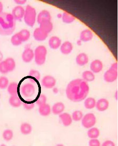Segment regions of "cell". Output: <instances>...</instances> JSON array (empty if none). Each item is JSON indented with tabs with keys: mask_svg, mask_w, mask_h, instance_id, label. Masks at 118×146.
<instances>
[{
	"mask_svg": "<svg viewBox=\"0 0 118 146\" xmlns=\"http://www.w3.org/2000/svg\"><path fill=\"white\" fill-rule=\"evenodd\" d=\"M90 87L87 82L82 79H75L68 84L66 89V96L74 102L85 100L88 95Z\"/></svg>",
	"mask_w": 118,
	"mask_h": 146,
	"instance_id": "1",
	"label": "cell"
},
{
	"mask_svg": "<svg viewBox=\"0 0 118 146\" xmlns=\"http://www.w3.org/2000/svg\"><path fill=\"white\" fill-rule=\"evenodd\" d=\"M15 29V20L11 13H3L0 14V35H10Z\"/></svg>",
	"mask_w": 118,
	"mask_h": 146,
	"instance_id": "2",
	"label": "cell"
},
{
	"mask_svg": "<svg viewBox=\"0 0 118 146\" xmlns=\"http://www.w3.org/2000/svg\"><path fill=\"white\" fill-rule=\"evenodd\" d=\"M23 19L27 25L29 27H34L37 19L36 11L34 7L30 5L26 6Z\"/></svg>",
	"mask_w": 118,
	"mask_h": 146,
	"instance_id": "3",
	"label": "cell"
},
{
	"mask_svg": "<svg viewBox=\"0 0 118 146\" xmlns=\"http://www.w3.org/2000/svg\"><path fill=\"white\" fill-rule=\"evenodd\" d=\"M34 60L38 66H42L45 63L46 59L47 50L45 46L40 45L35 48L34 52Z\"/></svg>",
	"mask_w": 118,
	"mask_h": 146,
	"instance_id": "4",
	"label": "cell"
},
{
	"mask_svg": "<svg viewBox=\"0 0 118 146\" xmlns=\"http://www.w3.org/2000/svg\"><path fill=\"white\" fill-rule=\"evenodd\" d=\"M96 123V117L93 113H88L83 116L82 119V124L85 129L93 127Z\"/></svg>",
	"mask_w": 118,
	"mask_h": 146,
	"instance_id": "5",
	"label": "cell"
},
{
	"mask_svg": "<svg viewBox=\"0 0 118 146\" xmlns=\"http://www.w3.org/2000/svg\"><path fill=\"white\" fill-rule=\"evenodd\" d=\"M104 79L107 83H113L118 78V69L111 68L104 73Z\"/></svg>",
	"mask_w": 118,
	"mask_h": 146,
	"instance_id": "6",
	"label": "cell"
},
{
	"mask_svg": "<svg viewBox=\"0 0 118 146\" xmlns=\"http://www.w3.org/2000/svg\"><path fill=\"white\" fill-rule=\"evenodd\" d=\"M21 94L24 97L26 98L32 97L35 92V86L31 83H27L21 87Z\"/></svg>",
	"mask_w": 118,
	"mask_h": 146,
	"instance_id": "7",
	"label": "cell"
},
{
	"mask_svg": "<svg viewBox=\"0 0 118 146\" xmlns=\"http://www.w3.org/2000/svg\"><path fill=\"white\" fill-rule=\"evenodd\" d=\"M56 84V80L52 76L47 75L43 77L42 81V84L46 89H52L54 87Z\"/></svg>",
	"mask_w": 118,
	"mask_h": 146,
	"instance_id": "8",
	"label": "cell"
},
{
	"mask_svg": "<svg viewBox=\"0 0 118 146\" xmlns=\"http://www.w3.org/2000/svg\"><path fill=\"white\" fill-rule=\"evenodd\" d=\"M25 9L21 6L17 5L13 8L11 15H13L14 20L16 21H21L24 17Z\"/></svg>",
	"mask_w": 118,
	"mask_h": 146,
	"instance_id": "9",
	"label": "cell"
},
{
	"mask_svg": "<svg viewBox=\"0 0 118 146\" xmlns=\"http://www.w3.org/2000/svg\"><path fill=\"white\" fill-rule=\"evenodd\" d=\"M34 58V51L31 48H26L24 49L21 55L23 61L26 63H29L32 61Z\"/></svg>",
	"mask_w": 118,
	"mask_h": 146,
	"instance_id": "10",
	"label": "cell"
},
{
	"mask_svg": "<svg viewBox=\"0 0 118 146\" xmlns=\"http://www.w3.org/2000/svg\"><path fill=\"white\" fill-rule=\"evenodd\" d=\"M90 69L94 74H98L101 72L103 68V64L101 61L96 59L90 64Z\"/></svg>",
	"mask_w": 118,
	"mask_h": 146,
	"instance_id": "11",
	"label": "cell"
},
{
	"mask_svg": "<svg viewBox=\"0 0 118 146\" xmlns=\"http://www.w3.org/2000/svg\"><path fill=\"white\" fill-rule=\"evenodd\" d=\"M48 34L44 32L40 28L35 29L33 33V36L35 40L38 41L45 40L48 37Z\"/></svg>",
	"mask_w": 118,
	"mask_h": 146,
	"instance_id": "12",
	"label": "cell"
},
{
	"mask_svg": "<svg viewBox=\"0 0 118 146\" xmlns=\"http://www.w3.org/2000/svg\"><path fill=\"white\" fill-rule=\"evenodd\" d=\"M109 107V102L106 99L101 98L96 102L95 107L99 111H104Z\"/></svg>",
	"mask_w": 118,
	"mask_h": 146,
	"instance_id": "13",
	"label": "cell"
},
{
	"mask_svg": "<svg viewBox=\"0 0 118 146\" xmlns=\"http://www.w3.org/2000/svg\"><path fill=\"white\" fill-rule=\"evenodd\" d=\"M52 17L51 13L47 10H42L40 12L37 16V21L39 24H40L42 22L47 21H51Z\"/></svg>",
	"mask_w": 118,
	"mask_h": 146,
	"instance_id": "14",
	"label": "cell"
},
{
	"mask_svg": "<svg viewBox=\"0 0 118 146\" xmlns=\"http://www.w3.org/2000/svg\"><path fill=\"white\" fill-rule=\"evenodd\" d=\"M60 51L63 55H69L73 50V45L69 41H66L61 44L60 47Z\"/></svg>",
	"mask_w": 118,
	"mask_h": 146,
	"instance_id": "15",
	"label": "cell"
},
{
	"mask_svg": "<svg viewBox=\"0 0 118 146\" xmlns=\"http://www.w3.org/2000/svg\"><path fill=\"white\" fill-rule=\"evenodd\" d=\"M59 118L62 121V123L65 127H68L72 124V116L67 112H62L59 114Z\"/></svg>",
	"mask_w": 118,
	"mask_h": 146,
	"instance_id": "16",
	"label": "cell"
},
{
	"mask_svg": "<svg viewBox=\"0 0 118 146\" xmlns=\"http://www.w3.org/2000/svg\"><path fill=\"white\" fill-rule=\"evenodd\" d=\"M62 44V40L60 38L57 36H52L50 38L48 44L50 48L52 49H57L60 47Z\"/></svg>",
	"mask_w": 118,
	"mask_h": 146,
	"instance_id": "17",
	"label": "cell"
},
{
	"mask_svg": "<svg viewBox=\"0 0 118 146\" xmlns=\"http://www.w3.org/2000/svg\"><path fill=\"white\" fill-rule=\"evenodd\" d=\"M76 63L80 66H84L88 62V55L84 53H81L77 56L76 58Z\"/></svg>",
	"mask_w": 118,
	"mask_h": 146,
	"instance_id": "18",
	"label": "cell"
},
{
	"mask_svg": "<svg viewBox=\"0 0 118 146\" xmlns=\"http://www.w3.org/2000/svg\"><path fill=\"white\" fill-rule=\"evenodd\" d=\"M93 37L92 31L88 29L83 30L81 32L80 36V39L82 42H88L91 40Z\"/></svg>",
	"mask_w": 118,
	"mask_h": 146,
	"instance_id": "19",
	"label": "cell"
},
{
	"mask_svg": "<svg viewBox=\"0 0 118 146\" xmlns=\"http://www.w3.org/2000/svg\"><path fill=\"white\" fill-rule=\"evenodd\" d=\"M65 106L63 103L58 102L55 103L52 106V111L54 115H59L64 111Z\"/></svg>",
	"mask_w": 118,
	"mask_h": 146,
	"instance_id": "20",
	"label": "cell"
},
{
	"mask_svg": "<svg viewBox=\"0 0 118 146\" xmlns=\"http://www.w3.org/2000/svg\"><path fill=\"white\" fill-rule=\"evenodd\" d=\"M40 28L44 32L49 34L53 30V24L51 21H42L39 24Z\"/></svg>",
	"mask_w": 118,
	"mask_h": 146,
	"instance_id": "21",
	"label": "cell"
},
{
	"mask_svg": "<svg viewBox=\"0 0 118 146\" xmlns=\"http://www.w3.org/2000/svg\"><path fill=\"white\" fill-rule=\"evenodd\" d=\"M9 103L10 106L13 108H19L23 104V101L18 96H12L9 100Z\"/></svg>",
	"mask_w": 118,
	"mask_h": 146,
	"instance_id": "22",
	"label": "cell"
},
{
	"mask_svg": "<svg viewBox=\"0 0 118 146\" xmlns=\"http://www.w3.org/2000/svg\"><path fill=\"white\" fill-rule=\"evenodd\" d=\"M52 109L50 105L47 104L40 106L39 107V112L42 116H48L51 113Z\"/></svg>",
	"mask_w": 118,
	"mask_h": 146,
	"instance_id": "23",
	"label": "cell"
},
{
	"mask_svg": "<svg viewBox=\"0 0 118 146\" xmlns=\"http://www.w3.org/2000/svg\"><path fill=\"white\" fill-rule=\"evenodd\" d=\"M7 92L10 96H17L18 95V84L16 82H11L9 83L7 88Z\"/></svg>",
	"mask_w": 118,
	"mask_h": 146,
	"instance_id": "24",
	"label": "cell"
},
{
	"mask_svg": "<svg viewBox=\"0 0 118 146\" xmlns=\"http://www.w3.org/2000/svg\"><path fill=\"white\" fill-rule=\"evenodd\" d=\"M32 125L27 122H24L21 124L20 126V131L23 135H29L32 133Z\"/></svg>",
	"mask_w": 118,
	"mask_h": 146,
	"instance_id": "25",
	"label": "cell"
},
{
	"mask_svg": "<svg viewBox=\"0 0 118 146\" xmlns=\"http://www.w3.org/2000/svg\"><path fill=\"white\" fill-rule=\"evenodd\" d=\"M4 61L6 67L9 72H12L15 69V61L13 58H8Z\"/></svg>",
	"mask_w": 118,
	"mask_h": 146,
	"instance_id": "26",
	"label": "cell"
},
{
	"mask_svg": "<svg viewBox=\"0 0 118 146\" xmlns=\"http://www.w3.org/2000/svg\"><path fill=\"white\" fill-rule=\"evenodd\" d=\"M17 33L22 42H26L28 40L31 36L30 32L27 29H23Z\"/></svg>",
	"mask_w": 118,
	"mask_h": 146,
	"instance_id": "27",
	"label": "cell"
},
{
	"mask_svg": "<svg viewBox=\"0 0 118 146\" xmlns=\"http://www.w3.org/2000/svg\"><path fill=\"white\" fill-rule=\"evenodd\" d=\"M82 79L86 82H93L95 79V76L94 73L91 71H85L82 74Z\"/></svg>",
	"mask_w": 118,
	"mask_h": 146,
	"instance_id": "28",
	"label": "cell"
},
{
	"mask_svg": "<svg viewBox=\"0 0 118 146\" xmlns=\"http://www.w3.org/2000/svg\"><path fill=\"white\" fill-rule=\"evenodd\" d=\"M100 135V131L96 127H91L88 129L87 131V136L90 139H97Z\"/></svg>",
	"mask_w": 118,
	"mask_h": 146,
	"instance_id": "29",
	"label": "cell"
},
{
	"mask_svg": "<svg viewBox=\"0 0 118 146\" xmlns=\"http://www.w3.org/2000/svg\"><path fill=\"white\" fill-rule=\"evenodd\" d=\"M96 104V101L94 98L88 97L85 99L84 102V106L85 108L87 109H93L95 107Z\"/></svg>",
	"mask_w": 118,
	"mask_h": 146,
	"instance_id": "30",
	"label": "cell"
},
{
	"mask_svg": "<svg viewBox=\"0 0 118 146\" xmlns=\"http://www.w3.org/2000/svg\"><path fill=\"white\" fill-rule=\"evenodd\" d=\"M62 14V21L63 23L66 24H70L71 23H73L76 19L73 15L66 11H64Z\"/></svg>",
	"mask_w": 118,
	"mask_h": 146,
	"instance_id": "31",
	"label": "cell"
},
{
	"mask_svg": "<svg viewBox=\"0 0 118 146\" xmlns=\"http://www.w3.org/2000/svg\"><path fill=\"white\" fill-rule=\"evenodd\" d=\"M13 132L11 129H7L3 131V138L6 141H9L13 139Z\"/></svg>",
	"mask_w": 118,
	"mask_h": 146,
	"instance_id": "32",
	"label": "cell"
},
{
	"mask_svg": "<svg viewBox=\"0 0 118 146\" xmlns=\"http://www.w3.org/2000/svg\"><path fill=\"white\" fill-rule=\"evenodd\" d=\"M83 116V113L82 111H80V110L75 111L72 113V119L75 121H79L82 120Z\"/></svg>",
	"mask_w": 118,
	"mask_h": 146,
	"instance_id": "33",
	"label": "cell"
},
{
	"mask_svg": "<svg viewBox=\"0 0 118 146\" xmlns=\"http://www.w3.org/2000/svg\"><path fill=\"white\" fill-rule=\"evenodd\" d=\"M9 84V81L8 78L2 76L0 77V89L3 90L7 88Z\"/></svg>",
	"mask_w": 118,
	"mask_h": 146,
	"instance_id": "34",
	"label": "cell"
},
{
	"mask_svg": "<svg viewBox=\"0 0 118 146\" xmlns=\"http://www.w3.org/2000/svg\"><path fill=\"white\" fill-rule=\"evenodd\" d=\"M11 42L14 46H19L22 44V41L18 35V33L14 34L11 38Z\"/></svg>",
	"mask_w": 118,
	"mask_h": 146,
	"instance_id": "35",
	"label": "cell"
},
{
	"mask_svg": "<svg viewBox=\"0 0 118 146\" xmlns=\"http://www.w3.org/2000/svg\"><path fill=\"white\" fill-rule=\"evenodd\" d=\"M47 97L44 94H41L39 96L37 99V100L35 101V104L37 106H42L44 104H46Z\"/></svg>",
	"mask_w": 118,
	"mask_h": 146,
	"instance_id": "36",
	"label": "cell"
},
{
	"mask_svg": "<svg viewBox=\"0 0 118 146\" xmlns=\"http://www.w3.org/2000/svg\"><path fill=\"white\" fill-rule=\"evenodd\" d=\"M28 75L30 77L34 78L37 81L40 80L41 78V74L39 71L35 69H32L30 71Z\"/></svg>",
	"mask_w": 118,
	"mask_h": 146,
	"instance_id": "37",
	"label": "cell"
},
{
	"mask_svg": "<svg viewBox=\"0 0 118 146\" xmlns=\"http://www.w3.org/2000/svg\"><path fill=\"white\" fill-rule=\"evenodd\" d=\"M23 104L24 109H25L26 110H29V111L33 109L35 106V104L34 102L32 101H26L23 102Z\"/></svg>",
	"mask_w": 118,
	"mask_h": 146,
	"instance_id": "38",
	"label": "cell"
},
{
	"mask_svg": "<svg viewBox=\"0 0 118 146\" xmlns=\"http://www.w3.org/2000/svg\"><path fill=\"white\" fill-rule=\"evenodd\" d=\"M8 73V71L6 67L4 61H2L0 62V73L2 74H6Z\"/></svg>",
	"mask_w": 118,
	"mask_h": 146,
	"instance_id": "39",
	"label": "cell"
},
{
	"mask_svg": "<svg viewBox=\"0 0 118 146\" xmlns=\"http://www.w3.org/2000/svg\"><path fill=\"white\" fill-rule=\"evenodd\" d=\"M88 145L90 146H100L101 143L100 141L97 139H91L88 142Z\"/></svg>",
	"mask_w": 118,
	"mask_h": 146,
	"instance_id": "40",
	"label": "cell"
},
{
	"mask_svg": "<svg viewBox=\"0 0 118 146\" xmlns=\"http://www.w3.org/2000/svg\"><path fill=\"white\" fill-rule=\"evenodd\" d=\"M103 146H115V144L113 141L108 140L106 141L102 144Z\"/></svg>",
	"mask_w": 118,
	"mask_h": 146,
	"instance_id": "41",
	"label": "cell"
},
{
	"mask_svg": "<svg viewBox=\"0 0 118 146\" xmlns=\"http://www.w3.org/2000/svg\"><path fill=\"white\" fill-rule=\"evenodd\" d=\"M14 1L15 3L20 6L25 4L27 2L26 0H15Z\"/></svg>",
	"mask_w": 118,
	"mask_h": 146,
	"instance_id": "42",
	"label": "cell"
},
{
	"mask_svg": "<svg viewBox=\"0 0 118 146\" xmlns=\"http://www.w3.org/2000/svg\"><path fill=\"white\" fill-rule=\"evenodd\" d=\"M3 3L0 1V14L3 13Z\"/></svg>",
	"mask_w": 118,
	"mask_h": 146,
	"instance_id": "43",
	"label": "cell"
},
{
	"mask_svg": "<svg viewBox=\"0 0 118 146\" xmlns=\"http://www.w3.org/2000/svg\"><path fill=\"white\" fill-rule=\"evenodd\" d=\"M53 92H54V94H57L58 93V92H59V90H58V89L57 88H55V87H54L53 88Z\"/></svg>",
	"mask_w": 118,
	"mask_h": 146,
	"instance_id": "44",
	"label": "cell"
},
{
	"mask_svg": "<svg viewBox=\"0 0 118 146\" xmlns=\"http://www.w3.org/2000/svg\"><path fill=\"white\" fill-rule=\"evenodd\" d=\"M3 55L2 52L0 51V62L3 61Z\"/></svg>",
	"mask_w": 118,
	"mask_h": 146,
	"instance_id": "45",
	"label": "cell"
},
{
	"mask_svg": "<svg viewBox=\"0 0 118 146\" xmlns=\"http://www.w3.org/2000/svg\"><path fill=\"white\" fill-rule=\"evenodd\" d=\"M114 98H115L116 100H118V92L117 91H116L115 93L114 94Z\"/></svg>",
	"mask_w": 118,
	"mask_h": 146,
	"instance_id": "46",
	"label": "cell"
},
{
	"mask_svg": "<svg viewBox=\"0 0 118 146\" xmlns=\"http://www.w3.org/2000/svg\"><path fill=\"white\" fill-rule=\"evenodd\" d=\"M82 41L80 40V39H79V40L77 41V45L78 46H80V45H82Z\"/></svg>",
	"mask_w": 118,
	"mask_h": 146,
	"instance_id": "47",
	"label": "cell"
},
{
	"mask_svg": "<svg viewBox=\"0 0 118 146\" xmlns=\"http://www.w3.org/2000/svg\"><path fill=\"white\" fill-rule=\"evenodd\" d=\"M62 14H61V13H58V14H57V17L58 18L60 19L62 18Z\"/></svg>",
	"mask_w": 118,
	"mask_h": 146,
	"instance_id": "48",
	"label": "cell"
},
{
	"mask_svg": "<svg viewBox=\"0 0 118 146\" xmlns=\"http://www.w3.org/2000/svg\"><path fill=\"white\" fill-rule=\"evenodd\" d=\"M0 98H1V94H0Z\"/></svg>",
	"mask_w": 118,
	"mask_h": 146,
	"instance_id": "49",
	"label": "cell"
}]
</instances>
